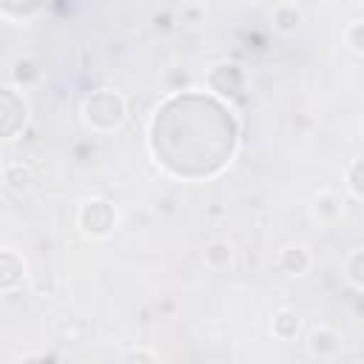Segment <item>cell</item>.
<instances>
[{
	"instance_id": "12",
	"label": "cell",
	"mask_w": 364,
	"mask_h": 364,
	"mask_svg": "<svg viewBox=\"0 0 364 364\" xmlns=\"http://www.w3.org/2000/svg\"><path fill=\"white\" fill-rule=\"evenodd\" d=\"M9 74H11V80L23 88V85H28L31 80H37V74H40V71H37L34 60H28V57H17V60L11 63V71H9Z\"/></svg>"
},
{
	"instance_id": "5",
	"label": "cell",
	"mask_w": 364,
	"mask_h": 364,
	"mask_svg": "<svg viewBox=\"0 0 364 364\" xmlns=\"http://www.w3.org/2000/svg\"><path fill=\"white\" fill-rule=\"evenodd\" d=\"M301 20H304V9L299 3H293V0H282L270 11V23H273V28L279 34H293L301 26Z\"/></svg>"
},
{
	"instance_id": "4",
	"label": "cell",
	"mask_w": 364,
	"mask_h": 364,
	"mask_svg": "<svg viewBox=\"0 0 364 364\" xmlns=\"http://www.w3.org/2000/svg\"><path fill=\"white\" fill-rule=\"evenodd\" d=\"M26 276V259L11 250V247H3L0 250V290L3 293H11Z\"/></svg>"
},
{
	"instance_id": "9",
	"label": "cell",
	"mask_w": 364,
	"mask_h": 364,
	"mask_svg": "<svg viewBox=\"0 0 364 364\" xmlns=\"http://www.w3.org/2000/svg\"><path fill=\"white\" fill-rule=\"evenodd\" d=\"M31 182H34V176H31L28 165H23V162H6V168H3V185H6L9 193H23V191L31 188Z\"/></svg>"
},
{
	"instance_id": "17",
	"label": "cell",
	"mask_w": 364,
	"mask_h": 364,
	"mask_svg": "<svg viewBox=\"0 0 364 364\" xmlns=\"http://www.w3.org/2000/svg\"><path fill=\"white\" fill-rule=\"evenodd\" d=\"M119 364H156V355L151 350H145V347H134V350H128L122 355Z\"/></svg>"
},
{
	"instance_id": "16",
	"label": "cell",
	"mask_w": 364,
	"mask_h": 364,
	"mask_svg": "<svg viewBox=\"0 0 364 364\" xmlns=\"http://www.w3.org/2000/svg\"><path fill=\"white\" fill-rule=\"evenodd\" d=\"M151 23H154V28H156V31H159V28H162V31H168V28L176 23V20H173V9H171V6H159V9H154Z\"/></svg>"
},
{
	"instance_id": "18",
	"label": "cell",
	"mask_w": 364,
	"mask_h": 364,
	"mask_svg": "<svg viewBox=\"0 0 364 364\" xmlns=\"http://www.w3.org/2000/svg\"><path fill=\"white\" fill-rule=\"evenodd\" d=\"M205 3H182L179 6V17H182V23H199L202 17H205Z\"/></svg>"
},
{
	"instance_id": "10",
	"label": "cell",
	"mask_w": 364,
	"mask_h": 364,
	"mask_svg": "<svg viewBox=\"0 0 364 364\" xmlns=\"http://www.w3.org/2000/svg\"><path fill=\"white\" fill-rule=\"evenodd\" d=\"M233 245L225 242V239H213L208 247H205V264L210 270H228L233 264Z\"/></svg>"
},
{
	"instance_id": "3",
	"label": "cell",
	"mask_w": 364,
	"mask_h": 364,
	"mask_svg": "<svg viewBox=\"0 0 364 364\" xmlns=\"http://www.w3.org/2000/svg\"><path fill=\"white\" fill-rule=\"evenodd\" d=\"M307 353L313 358H321V361L338 358L344 353V336L330 324H316L307 333Z\"/></svg>"
},
{
	"instance_id": "14",
	"label": "cell",
	"mask_w": 364,
	"mask_h": 364,
	"mask_svg": "<svg viewBox=\"0 0 364 364\" xmlns=\"http://www.w3.org/2000/svg\"><path fill=\"white\" fill-rule=\"evenodd\" d=\"M344 37H347V46L358 54H364V17L353 20L347 28H344Z\"/></svg>"
},
{
	"instance_id": "1",
	"label": "cell",
	"mask_w": 364,
	"mask_h": 364,
	"mask_svg": "<svg viewBox=\"0 0 364 364\" xmlns=\"http://www.w3.org/2000/svg\"><path fill=\"white\" fill-rule=\"evenodd\" d=\"M82 114H85V122H88L91 131L105 134V131L119 128L128 111H125V100H122L119 94L102 88V91H94V94L82 102Z\"/></svg>"
},
{
	"instance_id": "13",
	"label": "cell",
	"mask_w": 364,
	"mask_h": 364,
	"mask_svg": "<svg viewBox=\"0 0 364 364\" xmlns=\"http://www.w3.org/2000/svg\"><path fill=\"white\" fill-rule=\"evenodd\" d=\"M347 188H350L353 196L364 199V156L350 162V168H347Z\"/></svg>"
},
{
	"instance_id": "15",
	"label": "cell",
	"mask_w": 364,
	"mask_h": 364,
	"mask_svg": "<svg viewBox=\"0 0 364 364\" xmlns=\"http://www.w3.org/2000/svg\"><path fill=\"white\" fill-rule=\"evenodd\" d=\"M0 14H3L6 20H28L31 14H40V6H28V9H23V6H14V3H3Z\"/></svg>"
},
{
	"instance_id": "6",
	"label": "cell",
	"mask_w": 364,
	"mask_h": 364,
	"mask_svg": "<svg viewBox=\"0 0 364 364\" xmlns=\"http://www.w3.org/2000/svg\"><path fill=\"white\" fill-rule=\"evenodd\" d=\"M279 267L287 276H304L313 267V256H310V250L304 245H287L279 253Z\"/></svg>"
},
{
	"instance_id": "11",
	"label": "cell",
	"mask_w": 364,
	"mask_h": 364,
	"mask_svg": "<svg viewBox=\"0 0 364 364\" xmlns=\"http://www.w3.org/2000/svg\"><path fill=\"white\" fill-rule=\"evenodd\" d=\"M344 276H347V282H350L353 287L364 290V247H358V250H353V253L347 256V262H344Z\"/></svg>"
},
{
	"instance_id": "8",
	"label": "cell",
	"mask_w": 364,
	"mask_h": 364,
	"mask_svg": "<svg viewBox=\"0 0 364 364\" xmlns=\"http://www.w3.org/2000/svg\"><path fill=\"white\" fill-rule=\"evenodd\" d=\"M299 330H301V318H299L296 310L282 307V310L273 313V321H270V333H273V338H279V341H290V338L299 336Z\"/></svg>"
},
{
	"instance_id": "2",
	"label": "cell",
	"mask_w": 364,
	"mask_h": 364,
	"mask_svg": "<svg viewBox=\"0 0 364 364\" xmlns=\"http://www.w3.org/2000/svg\"><path fill=\"white\" fill-rule=\"evenodd\" d=\"M77 225H80V230L85 236L105 239L117 228V210H114V205L108 199H100V196L85 199L80 205V210H77Z\"/></svg>"
},
{
	"instance_id": "7",
	"label": "cell",
	"mask_w": 364,
	"mask_h": 364,
	"mask_svg": "<svg viewBox=\"0 0 364 364\" xmlns=\"http://www.w3.org/2000/svg\"><path fill=\"white\" fill-rule=\"evenodd\" d=\"M310 210H313V216H316L318 222L333 225V222L341 216V199L336 196V191L321 188V191L313 193V199H310Z\"/></svg>"
}]
</instances>
